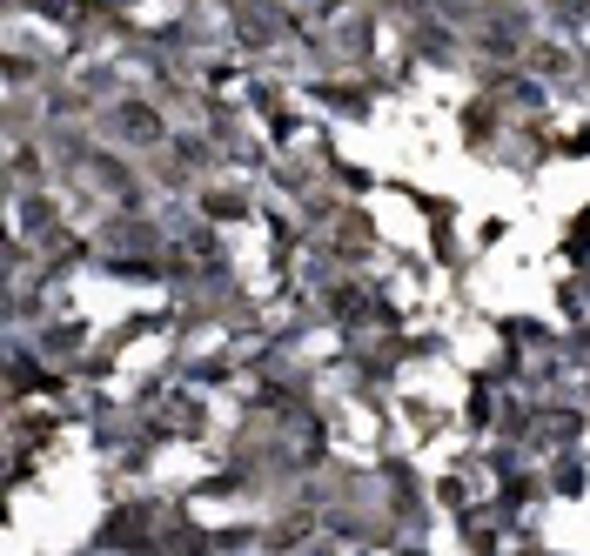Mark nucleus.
Listing matches in <instances>:
<instances>
[{
  "label": "nucleus",
  "instance_id": "1",
  "mask_svg": "<svg viewBox=\"0 0 590 556\" xmlns=\"http://www.w3.org/2000/svg\"><path fill=\"white\" fill-rule=\"evenodd\" d=\"M114 121H121L128 134H141V141H161V114L141 108V101H121V108H114Z\"/></svg>",
  "mask_w": 590,
  "mask_h": 556
}]
</instances>
